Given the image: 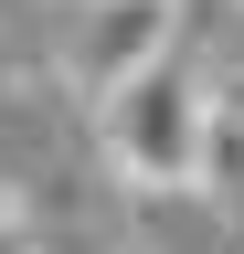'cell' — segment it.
<instances>
[{
    "instance_id": "cell-1",
    "label": "cell",
    "mask_w": 244,
    "mask_h": 254,
    "mask_svg": "<svg viewBox=\"0 0 244 254\" xmlns=\"http://www.w3.org/2000/svg\"><path fill=\"white\" fill-rule=\"evenodd\" d=\"M202 127H212V85H202L180 53H149L138 74L106 85V159H117L138 190H191Z\"/></svg>"
},
{
    "instance_id": "cell-2",
    "label": "cell",
    "mask_w": 244,
    "mask_h": 254,
    "mask_svg": "<svg viewBox=\"0 0 244 254\" xmlns=\"http://www.w3.org/2000/svg\"><path fill=\"white\" fill-rule=\"evenodd\" d=\"M180 43V0H75V43H64V64L85 85H117V74H138L149 53H170Z\"/></svg>"
},
{
    "instance_id": "cell-3",
    "label": "cell",
    "mask_w": 244,
    "mask_h": 254,
    "mask_svg": "<svg viewBox=\"0 0 244 254\" xmlns=\"http://www.w3.org/2000/svg\"><path fill=\"white\" fill-rule=\"evenodd\" d=\"M0 254H32V244H21V233H11V212H0Z\"/></svg>"
},
{
    "instance_id": "cell-4",
    "label": "cell",
    "mask_w": 244,
    "mask_h": 254,
    "mask_svg": "<svg viewBox=\"0 0 244 254\" xmlns=\"http://www.w3.org/2000/svg\"><path fill=\"white\" fill-rule=\"evenodd\" d=\"M0 212H11V201H0Z\"/></svg>"
}]
</instances>
